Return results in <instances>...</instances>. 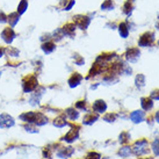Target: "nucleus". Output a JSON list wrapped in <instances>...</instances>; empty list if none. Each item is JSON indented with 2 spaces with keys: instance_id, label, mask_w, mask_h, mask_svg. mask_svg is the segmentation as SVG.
<instances>
[{
  "instance_id": "obj_35",
  "label": "nucleus",
  "mask_w": 159,
  "mask_h": 159,
  "mask_svg": "<svg viewBox=\"0 0 159 159\" xmlns=\"http://www.w3.org/2000/svg\"><path fill=\"white\" fill-rule=\"evenodd\" d=\"M157 120H158V122H159V111L157 113Z\"/></svg>"
},
{
  "instance_id": "obj_33",
  "label": "nucleus",
  "mask_w": 159,
  "mask_h": 159,
  "mask_svg": "<svg viewBox=\"0 0 159 159\" xmlns=\"http://www.w3.org/2000/svg\"><path fill=\"white\" fill-rule=\"evenodd\" d=\"M152 98H155V99H158L159 100V91H156V92L152 93Z\"/></svg>"
},
{
  "instance_id": "obj_24",
  "label": "nucleus",
  "mask_w": 159,
  "mask_h": 159,
  "mask_svg": "<svg viewBox=\"0 0 159 159\" xmlns=\"http://www.w3.org/2000/svg\"><path fill=\"white\" fill-rule=\"evenodd\" d=\"M113 7H114V4H113V1H111V0H106L101 6L102 9H111Z\"/></svg>"
},
{
  "instance_id": "obj_1",
  "label": "nucleus",
  "mask_w": 159,
  "mask_h": 159,
  "mask_svg": "<svg viewBox=\"0 0 159 159\" xmlns=\"http://www.w3.org/2000/svg\"><path fill=\"white\" fill-rule=\"evenodd\" d=\"M37 86V79L33 75H29V77H26L25 80H23V91L25 92H31L34 91Z\"/></svg>"
},
{
  "instance_id": "obj_21",
  "label": "nucleus",
  "mask_w": 159,
  "mask_h": 159,
  "mask_svg": "<svg viewBox=\"0 0 159 159\" xmlns=\"http://www.w3.org/2000/svg\"><path fill=\"white\" fill-rule=\"evenodd\" d=\"M128 33H129V29H128V26H127V23H121L120 25V34L122 37H127L128 36Z\"/></svg>"
},
{
  "instance_id": "obj_26",
  "label": "nucleus",
  "mask_w": 159,
  "mask_h": 159,
  "mask_svg": "<svg viewBox=\"0 0 159 159\" xmlns=\"http://www.w3.org/2000/svg\"><path fill=\"white\" fill-rule=\"evenodd\" d=\"M86 159H100V155L97 153V152H91V153L86 157Z\"/></svg>"
},
{
  "instance_id": "obj_18",
  "label": "nucleus",
  "mask_w": 159,
  "mask_h": 159,
  "mask_svg": "<svg viewBox=\"0 0 159 159\" xmlns=\"http://www.w3.org/2000/svg\"><path fill=\"white\" fill-rule=\"evenodd\" d=\"M42 49H43V51H44V52L50 53L51 51L55 50V44L51 43V42H47V43H44V44L42 45Z\"/></svg>"
},
{
  "instance_id": "obj_29",
  "label": "nucleus",
  "mask_w": 159,
  "mask_h": 159,
  "mask_svg": "<svg viewBox=\"0 0 159 159\" xmlns=\"http://www.w3.org/2000/svg\"><path fill=\"white\" fill-rule=\"evenodd\" d=\"M128 138H129V135L127 133L121 134V136H120V142H122V143H125V142L128 141Z\"/></svg>"
},
{
  "instance_id": "obj_17",
  "label": "nucleus",
  "mask_w": 159,
  "mask_h": 159,
  "mask_svg": "<svg viewBox=\"0 0 159 159\" xmlns=\"http://www.w3.org/2000/svg\"><path fill=\"white\" fill-rule=\"evenodd\" d=\"M133 8H134V1L133 0H127V1H125V4H124V6H123L124 13L129 15V14L131 13Z\"/></svg>"
},
{
  "instance_id": "obj_9",
  "label": "nucleus",
  "mask_w": 159,
  "mask_h": 159,
  "mask_svg": "<svg viewBox=\"0 0 159 159\" xmlns=\"http://www.w3.org/2000/svg\"><path fill=\"white\" fill-rule=\"evenodd\" d=\"M106 108H107L106 103L102 101V100H98L93 105V109L97 111V113H102V111H106Z\"/></svg>"
},
{
  "instance_id": "obj_34",
  "label": "nucleus",
  "mask_w": 159,
  "mask_h": 159,
  "mask_svg": "<svg viewBox=\"0 0 159 159\" xmlns=\"http://www.w3.org/2000/svg\"><path fill=\"white\" fill-rule=\"evenodd\" d=\"M2 53H4V49H1V48H0V57L2 56Z\"/></svg>"
},
{
  "instance_id": "obj_14",
  "label": "nucleus",
  "mask_w": 159,
  "mask_h": 159,
  "mask_svg": "<svg viewBox=\"0 0 159 159\" xmlns=\"http://www.w3.org/2000/svg\"><path fill=\"white\" fill-rule=\"evenodd\" d=\"M152 106H153V103H152V100H151V99H149V98H143V99H142V107H143L145 111L151 109Z\"/></svg>"
},
{
  "instance_id": "obj_28",
  "label": "nucleus",
  "mask_w": 159,
  "mask_h": 159,
  "mask_svg": "<svg viewBox=\"0 0 159 159\" xmlns=\"http://www.w3.org/2000/svg\"><path fill=\"white\" fill-rule=\"evenodd\" d=\"M129 153H130V148H123L122 150L120 151V155L123 156V157H125V156H128Z\"/></svg>"
},
{
  "instance_id": "obj_37",
  "label": "nucleus",
  "mask_w": 159,
  "mask_h": 159,
  "mask_svg": "<svg viewBox=\"0 0 159 159\" xmlns=\"http://www.w3.org/2000/svg\"><path fill=\"white\" fill-rule=\"evenodd\" d=\"M158 44H159V42H158Z\"/></svg>"
},
{
  "instance_id": "obj_16",
  "label": "nucleus",
  "mask_w": 159,
  "mask_h": 159,
  "mask_svg": "<svg viewBox=\"0 0 159 159\" xmlns=\"http://www.w3.org/2000/svg\"><path fill=\"white\" fill-rule=\"evenodd\" d=\"M19 14L18 13H12V14H9V16H7V19H8V22H9V25L13 27V26H15L16 23H18V21H19Z\"/></svg>"
},
{
  "instance_id": "obj_19",
  "label": "nucleus",
  "mask_w": 159,
  "mask_h": 159,
  "mask_svg": "<svg viewBox=\"0 0 159 159\" xmlns=\"http://www.w3.org/2000/svg\"><path fill=\"white\" fill-rule=\"evenodd\" d=\"M95 120H98V115L97 114H93V113H89V114L84 119V123L91 124V123H93Z\"/></svg>"
},
{
  "instance_id": "obj_22",
  "label": "nucleus",
  "mask_w": 159,
  "mask_h": 159,
  "mask_svg": "<svg viewBox=\"0 0 159 159\" xmlns=\"http://www.w3.org/2000/svg\"><path fill=\"white\" fill-rule=\"evenodd\" d=\"M53 124L56 125V127H59V128H62V127H64L65 124H66V122H65V119L64 117H58V119L55 120V122H53Z\"/></svg>"
},
{
  "instance_id": "obj_31",
  "label": "nucleus",
  "mask_w": 159,
  "mask_h": 159,
  "mask_svg": "<svg viewBox=\"0 0 159 159\" xmlns=\"http://www.w3.org/2000/svg\"><path fill=\"white\" fill-rule=\"evenodd\" d=\"M85 106H86L85 101H79L77 103V108H80V109H85Z\"/></svg>"
},
{
  "instance_id": "obj_36",
  "label": "nucleus",
  "mask_w": 159,
  "mask_h": 159,
  "mask_svg": "<svg viewBox=\"0 0 159 159\" xmlns=\"http://www.w3.org/2000/svg\"><path fill=\"white\" fill-rule=\"evenodd\" d=\"M0 75H1V72H0Z\"/></svg>"
},
{
  "instance_id": "obj_10",
  "label": "nucleus",
  "mask_w": 159,
  "mask_h": 159,
  "mask_svg": "<svg viewBox=\"0 0 159 159\" xmlns=\"http://www.w3.org/2000/svg\"><path fill=\"white\" fill-rule=\"evenodd\" d=\"M81 79H83V77H81L79 73H75V75H72V77L69 79V84H70L71 87H75L77 85H79Z\"/></svg>"
},
{
  "instance_id": "obj_27",
  "label": "nucleus",
  "mask_w": 159,
  "mask_h": 159,
  "mask_svg": "<svg viewBox=\"0 0 159 159\" xmlns=\"http://www.w3.org/2000/svg\"><path fill=\"white\" fill-rule=\"evenodd\" d=\"M136 83H137V86H143V83H144V77L142 75H139L138 77L136 78Z\"/></svg>"
},
{
  "instance_id": "obj_38",
  "label": "nucleus",
  "mask_w": 159,
  "mask_h": 159,
  "mask_svg": "<svg viewBox=\"0 0 159 159\" xmlns=\"http://www.w3.org/2000/svg\"><path fill=\"white\" fill-rule=\"evenodd\" d=\"M141 159H143V158H141Z\"/></svg>"
},
{
  "instance_id": "obj_8",
  "label": "nucleus",
  "mask_w": 159,
  "mask_h": 159,
  "mask_svg": "<svg viewBox=\"0 0 159 159\" xmlns=\"http://www.w3.org/2000/svg\"><path fill=\"white\" fill-rule=\"evenodd\" d=\"M75 27L73 23H67V25H65V26L63 27V34L66 36H73V34H75Z\"/></svg>"
},
{
  "instance_id": "obj_30",
  "label": "nucleus",
  "mask_w": 159,
  "mask_h": 159,
  "mask_svg": "<svg viewBox=\"0 0 159 159\" xmlns=\"http://www.w3.org/2000/svg\"><path fill=\"white\" fill-rule=\"evenodd\" d=\"M115 117H116L115 115L108 114L107 116H105V120H106V121H108V122H113V121L115 120Z\"/></svg>"
},
{
  "instance_id": "obj_7",
  "label": "nucleus",
  "mask_w": 159,
  "mask_h": 159,
  "mask_svg": "<svg viewBox=\"0 0 159 159\" xmlns=\"http://www.w3.org/2000/svg\"><path fill=\"white\" fill-rule=\"evenodd\" d=\"M139 57V50L136 48L134 49H129L127 51V58H128L130 62H135L137 61V58Z\"/></svg>"
},
{
  "instance_id": "obj_15",
  "label": "nucleus",
  "mask_w": 159,
  "mask_h": 159,
  "mask_svg": "<svg viewBox=\"0 0 159 159\" xmlns=\"http://www.w3.org/2000/svg\"><path fill=\"white\" fill-rule=\"evenodd\" d=\"M48 122L47 121V117H45L43 114H41V113H37L36 114V117H35V123L37 124V125H43V124H45Z\"/></svg>"
},
{
  "instance_id": "obj_3",
  "label": "nucleus",
  "mask_w": 159,
  "mask_h": 159,
  "mask_svg": "<svg viewBox=\"0 0 159 159\" xmlns=\"http://www.w3.org/2000/svg\"><path fill=\"white\" fill-rule=\"evenodd\" d=\"M1 37H2V40L6 42V43H11L12 41H13V39L15 37V33H14V30L12 29V28H5L4 30H2V33H1Z\"/></svg>"
},
{
  "instance_id": "obj_6",
  "label": "nucleus",
  "mask_w": 159,
  "mask_h": 159,
  "mask_svg": "<svg viewBox=\"0 0 159 159\" xmlns=\"http://www.w3.org/2000/svg\"><path fill=\"white\" fill-rule=\"evenodd\" d=\"M152 42H153V34L152 33H145L139 39V45H142V47H148Z\"/></svg>"
},
{
  "instance_id": "obj_25",
  "label": "nucleus",
  "mask_w": 159,
  "mask_h": 159,
  "mask_svg": "<svg viewBox=\"0 0 159 159\" xmlns=\"http://www.w3.org/2000/svg\"><path fill=\"white\" fill-rule=\"evenodd\" d=\"M152 149H153L156 155H159V139H156V141L153 142V144H152Z\"/></svg>"
},
{
  "instance_id": "obj_4",
  "label": "nucleus",
  "mask_w": 159,
  "mask_h": 159,
  "mask_svg": "<svg viewBox=\"0 0 159 159\" xmlns=\"http://www.w3.org/2000/svg\"><path fill=\"white\" fill-rule=\"evenodd\" d=\"M75 22L79 28L86 29L89 25V19L87 18V16H84V15H78V16L75 18Z\"/></svg>"
},
{
  "instance_id": "obj_20",
  "label": "nucleus",
  "mask_w": 159,
  "mask_h": 159,
  "mask_svg": "<svg viewBox=\"0 0 159 159\" xmlns=\"http://www.w3.org/2000/svg\"><path fill=\"white\" fill-rule=\"evenodd\" d=\"M27 7H28V1H27V0H22L18 6V13L23 14L25 12H26Z\"/></svg>"
},
{
  "instance_id": "obj_32",
  "label": "nucleus",
  "mask_w": 159,
  "mask_h": 159,
  "mask_svg": "<svg viewBox=\"0 0 159 159\" xmlns=\"http://www.w3.org/2000/svg\"><path fill=\"white\" fill-rule=\"evenodd\" d=\"M6 19H7V16L1 12V13H0V22H5V21H6Z\"/></svg>"
},
{
  "instance_id": "obj_23",
  "label": "nucleus",
  "mask_w": 159,
  "mask_h": 159,
  "mask_svg": "<svg viewBox=\"0 0 159 159\" xmlns=\"http://www.w3.org/2000/svg\"><path fill=\"white\" fill-rule=\"evenodd\" d=\"M66 114H67V116H69V117H70L71 120L78 119V111H73V109H67V111H66Z\"/></svg>"
},
{
  "instance_id": "obj_12",
  "label": "nucleus",
  "mask_w": 159,
  "mask_h": 159,
  "mask_svg": "<svg viewBox=\"0 0 159 159\" xmlns=\"http://www.w3.org/2000/svg\"><path fill=\"white\" fill-rule=\"evenodd\" d=\"M35 117H36V113H33V111H29V113L21 115V120L25 121V122H28V123L35 122Z\"/></svg>"
},
{
  "instance_id": "obj_2",
  "label": "nucleus",
  "mask_w": 159,
  "mask_h": 159,
  "mask_svg": "<svg viewBox=\"0 0 159 159\" xmlns=\"http://www.w3.org/2000/svg\"><path fill=\"white\" fill-rule=\"evenodd\" d=\"M14 125V120L7 114L0 115V128H9Z\"/></svg>"
},
{
  "instance_id": "obj_11",
  "label": "nucleus",
  "mask_w": 159,
  "mask_h": 159,
  "mask_svg": "<svg viewBox=\"0 0 159 159\" xmlns=\"http://www.w3.org/2000/svg\"><path fill=\"white\" fill-rule=\"evenodd\" d=\"M130 119L133 120L135 123L142 122V121H143V119H144V113H143V111H134L133 114L130 115Z\"/></svg>"
},
{
  "instance_id": "obj_5",
  "label": "nucleus",
  "mask_w": 159,
  "mask_h": 159,
  "mask_svg": "<svg viewBox=\"0 0 159 159\" xmlns=\"http://www.w3.org/2000/svg\"><path fill=\"white\" fill-rule=\"evenodd\" d=\"M146 145H148L146 141L137 142L136 144H135V146H134V152H135L136 155H143V153H145V152H148Z\"/></svg>"
},
{
  "instance_id": "obj_13",
  "label": "nucleus",
  "mask_w": 159,
  "mask_h": 159,
  "mask_svg": "<svg viewBox=\"0 0 159 159\" xmlns=\"http://www.w3.org/2000/svg\"><path fill=\"white\" fill-rule=\"evenodd\" d=\"M77 137H78V130H77V129H71L70 131L65 135V137H64V141L72 142V141H75Z\"/></svg>"
}]
</instances>
